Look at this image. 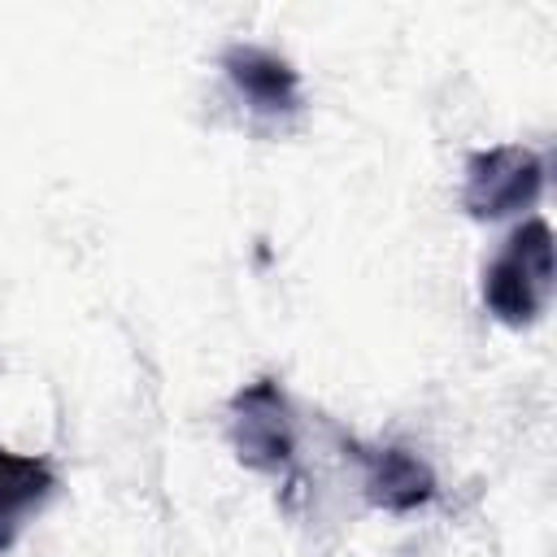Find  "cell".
<instances>
[{
	"instance_id": "obj_6",
	"label": "cell",
	"mask_w": 557,
	"mask_h": 557,
	"mask_svg": "<svg viewBox=\"0 0 557 557\" xmlns=\"http://www.w3.org/2000/svg\"><path fill=\"white\" fill-rule=\"evenodd\" d=\"M57 492V474L44 457L0 448V553H9L30 513L48 505Z\"/></svg>"
},
{
	"instance_id": "obj_1",
	"label": "cell",
	"mask_w": 557,
	"mask_h": 557,
	"mask_svg": "<svg viewBox=\"0 0 557 557\" xmlns=\"http://www.w3.org/2000/svg\"><path fill=\"white\" fill-rule=\"evenodd\" d=\"M553 296V226L522 222L483 270V305L505 326H531Z\"/></svg>"
},
{
	"instance_id": "obj_5",
	"label": "cell",
	"mask_w": 557,
	"mask_h": 557,
	"mask_svg": "<svg viewBox=\"0 0 557 557\" xmlns=\"http://www.w3.org/2000/svg\"><path fill=\"white\" fill-rule=\"evenodd\" d=\"M344 448L361 461L370 505L387 513H413L435 500V474L409 448H361V444H344Z\"/></svg>"
},
{
	"instance_id": "obj_3",
	"label": "cell",
	"mask_w": 557,
	"mask_h": 557,
	"mask_svg": "<svg viewBox=\"0 0 557 557\" xmlns=\"http://www.w3.org/2000/svg\"><path fill=\"white\" fill-rule=\"evenodd\" d=\"M540 191H544V161L522 144H492L470 152L466 161L461 209L479 222H496L531 209Z\"/></svg>"
},
{
	"instance_id": "obj_2",
	"label": "cell",
	"mask_w": 557,
	"mask_h": 557,
	"mask_svg": "<svg viewBox=\"0 0 557 557\" xmlns=\"http://www.w3.org/2000/svg\"><path fill=\"white\" fill-rule=\"evenodd\" d=\"M226 440L235 457L257 474H292L296 422L278 379H252L226 400Z\"/></svg>"
},
{
	"instance_id": "obj_4",
	"label": "cell",
	"mask_w": 557,
	"mask_h": 557,
	"mask_svg": "<svg viewBox=\"0 0 557 557\" xmlns=\"http://www.w3.org/2000/svg\"><path fill=\"white\" fill-rule=\"evenodd\" d=\"M222 70L235 83V91L252 104V113H265V117L300 113V74L287 57L261 44H231L222 52Z\"/></svg>"
}]
</instances>
